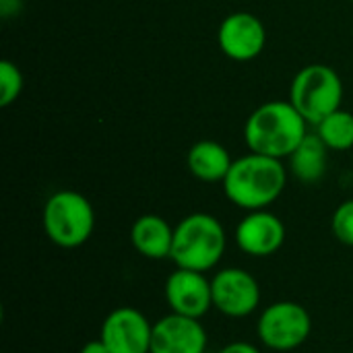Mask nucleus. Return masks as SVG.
<instances>
[{"instance_id":"obj_11","label":"nucleus","mask_w":353,"mask_h":353,"mask_svg":"<svg viewBox=\"0 0 353 353\" xmlns=\"http://www.w3.org/2000/svg\"><path fill=\"white\" fill-rule=\"evenodd\" d=\"M217 39L219 48L228 58L248 62L263 54L267 43V31L259 17L250 12H232L219 25Z\"/></svg>"},{"instance_id":"obj_20","label":"nucleus","mask_w":353,"mask_h":353,"mask_svg":"<svg viewBox=\"0 0 353 353\" xmlns=\"http://www.w3.org/2000/svg\"><path fill=\"white\" fill-rule=\"evenodd\" d=\"M79 353H110V350L105 347V343L101 339H91L81 347Z\"/></svg>"},{"instance_id":"obj_13","label":"nucleus","mask_w":353,"mask_h":353,"mask_svg":"<svg viewBox=\"0 0 353 353\" xmlns=\"http://www.w3.org/2000/svg\"><path fill=\"white\" fill-rule=\"evenodd\" d=\"M130 242L141 256L163 261L172 256L174 228L159 215H141L130 228Z\"/></svg>"},{"instance_id":"obj_8","label":"nucleus","mask_w":353,"mask_h":353,"mask_svg":"<svg viewBox=\"0 0 353 353\" xmlns=\"http://www.w3.org/2000/svg\"><path fill=\"white\" fill-rule=\"evenodd\" d=\"M151 337L153 323L132 306L112 310L99 331V339L110 353H151Z\"/></svg>"},{"instance_id":"obj_3","label":"nucleus","mask_w":353,"mask_h":353,"mask_svg":"<svg viewBox=\"0 0 353 353\" xmlns=\"http://www.w3.org/2000/svg\"><path fill=\"white\" fill-rule=\"evenodd\" d=\"M228 246V236L221 221L209 213H190L174 228L172 261L180 269L199 273L213 271Z\"/></svg>"},{"instance_id":"obj_9","label":"nucleus","mask_w":353,"mask_h":353,"mask_svg":"<svg viewBox=\"0 0 353 353\" xmlns=\"http://www.w3.org/2000/svg\"><path fill=\"white\" fill-rule=\"evenodd\" d=\"M163 296L170 310L182 316L201 321L213 308L211 279L199 271L176 267V271L165 279Z\"/></svg>"},{"instance_id":"obj_6","label":"nucleus","mask_w":353,"mask_h":353,"mask_svg":"<svg viewBox=\"0 0 353 353\" xmlns=\"http://www.w3.org/2000/svg\"><path fill=\"white\" fill-rule=\"evenodd\" d=\"M310 333V312L292 300L269 304L256 323V337L271 352H294L308 341Z\"/></svg>"},{"instance_id":"obj_16","label":"nucleus","mask_w":353,"mask_h":353,"mask_svg":"<svg viewBox=\"0 0 353 353\" xmlns=\"http://www.w3.org/2000/svg\"><path fill=\"white\" fill-rule=\"evenodd\" d=\"M319 137L333 151H347L353 147V114L345 110H337L327 116L321 124H316Z\"/></svg>"},{"instance_id":"obj_4","label":"nucleus","mask_w":353,"mask_h":353,"mask_svg":"<svg viewBox=\"0 0 353 353\" xmlns=\"http://www.w3.org/2000/svg\"><path fill=\"white\" fill-rule=\"evenodd\" d=\"M41 225L52 244L72 250L91 238L95 230V211L81 192L58 190L43 205Z\"/></svg>"},{"instance_id":"obj_5","label":"nucleus","mask_w":353,"mask_h":353,"mask_svg":"<svg viewBox=\"0 0 353 353\" xmlns=\"http://www.w3.org/2000/svg\"><path fill=\"white\" fill-rule=\"evenodd\" d=\"M343 83L327 64H308L292 81L290 101L310 124H321L327 116L341 110Z\"/></svg>"},{"instance_id":"obj_14","label":"nucleus","mask_w":353,"mask_h":353,"mask_svg":"<svg viewBox=\"0 0 353 353\" xmlns=\"http://www.w3.org/2000/svg\"><path fill=\"white\" fill-rule=\"evenodd\" d=\"M234 159L215 141H199L188 151V170L201 182H223Z\"/></svg>"},{"instance_id":"obj_18","label":"nucleus","mask_w":353,"mask_h":353,"mask_svg":"<svg viewBox=\"0 0 353 353\" xmlns=\"http://www.w3.org/2000/svg\"><path fill=\"white\" fill-rule=\"evenodd\" d=\"M333 234L335 238L345 244V246H353V199L341 203L335 213H333V221H331Z\"/></svg>"},{"instance_id":"obj_10","label":"nucleus","mask_w":353,"mask_h":353,"mask_svg":"<svg viewBox=\"0 0 353 353\" xmlns=\"http://www.w3.org/2000/svg\"><path fill=\"white\" fill-rule=\"evenodd\" d=\"M207 331L199 319L170 312L153 323L151 353H205Z\"/></svg>"},{"instance_id":"obj_1","label":"nucleus","mask_w":353,"mask_h":353,"mask_svg":"<svg viewBox=\"0 0 353 353\" xmlns=\"http://www.w3.org/2000/svg\"><path fill=\"white\" fill-rule=\"evenodd\" d=\"M288 182V172L281 159L261 153H248L234 159L223 184L230 203L244 211H261L273 205Z\"/></svg>"},{"instance_id":"obj_12","label":"nucleus","mask_w":353,"mask_h":353,"mask_svg":"<svg viewBox=\"0 0 353 353\" xmlns=\"http://www.w3.org/2000/svg\"><path fill=\"white\" fill-rule=\"evenodd\" d=\"M285 242V225L283 221L267 211H248L246 217L236 228V244L238 248L254 259L273 256Z\"/></svg>"},{"instance_id":"obj_2","label":"nucleus","mask_w":353,"mask_h":353,"mask_svg":"<svg viewBox=\"0 0 353 353\" xmlns=\"http://www.w3.org/2000/svg\"><path fill=\"white\" fill-rule=\"evenodd\" d=\"M306 124L292 101H267L248 118L244 139L252 153L283 159L306 139Z\"/></svg>"},{"instance_id":"obj_19","label":"nucleus","mask_w":353,"mask_h":353,"mask_svg":"<svg viewBox=\"0 0 353 353\" xmlns=\"http://www.w3.org/2000/svg\"><path fill=\"white\" fill-rule=\"evenodd\" d=\"M217 353H261V350L248 341H232V343L223 345Z\"/></svg>"},{"instance_id":"obj_15","label":"nucleus","mask_w":353,"mask_h":353,"mask_svg":"<svg viewBox=\"0 0 353 353\" xmlns=\"http://www.w3.org/2000/svg\"><path fill=\"white\" fill-rule=\"evenodd\" d=\"M329 147L319 134H306L300 147L290 155V168L294 176L306 184L319 182L327 172Z\"/></svg>"},{"instance_id":"obj_7","label":"nucleus","mask_w":353,"mask_h":353,"mask_svg":"<svg viewBox=\"0 0 353 353\" xmlns=\"http://www.w3.org/2000/svg\"><path fill=\"white\" fill-rule=\"evenodd\" d=\"M213 308L230 319H246L261 306V285L242 267H228L211 277Z\"/></svg>"},{"instance_id":"obj_17","label":"nucleus","mask_w":353,"mask_h":353,"mask_svg":"<svg viewBox=\"0 0 353 353\" xmlns=\"http://www.w3.org/2000/svg\"><path fill=\"white\" fill-rule=\"evenodd\" d=\"M23 91V74L10 60L0 62V105L6 108L17 101Z\"/></svg>"},{"instance_id":"obj_21","label":"nucleus","mask_w":353,"mask_h":353,"mask_svg":"<svg viewBox=\"0 0 353 353\" xmlns=\"http://www.w3.org/2000/svg\"><path fill=\"white\" fill-rule=\"evenodd\" d=\"M352 2H353V0H352Z\"/></svg>"}]
</instances>
